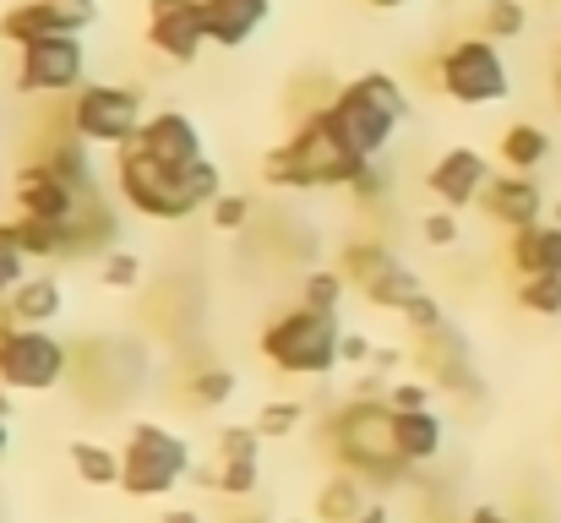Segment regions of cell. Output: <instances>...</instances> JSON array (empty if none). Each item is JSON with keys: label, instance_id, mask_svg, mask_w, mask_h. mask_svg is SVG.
I'll return each instance as SVG.
<instances>
[{"label": "cell", "instance_id": "7c38bea8", "mask_svg": "<svg viewBox=\"0 0 561 523\" xmlns=\"http://www.w3.org/2000/svg\"><path fill=\"white\" fill-rule=\"evenodd\" d=\"M148 49L170 66H196L207 49V16L202 0H148Z\"/></svg>", "mask_w": 561, "mask_h": 523}, {"label": "cell", "instance_id": "5b68a950", "mask_svg": "<svg viewBox=\"0 0 561 523\" xmlns=\"http://www.w3.org/2000/svg\"><path fill=\"white\" fill-rule=\"evenodd\" d=\"M262 360L278 371V376H295V382H322L344 365V322L333 311H311V306H289L278 311L262 333H256Z\"/></svg>", "mask_w": 561, "mask_h": 523}, {"label": "cell", "instance_id": "836d02e7", "mask_svg": "<svg viewBox=\"0 0 561 523\" xmlns=\"http://www.w3.org/2000/svg\"><path fill=\"white\" fill-rule=\"evenodd\" d=\"M518 311H529V317H540V322H557L561 317V278L557 273L518 278Z\"/></svg>", "mask_w": 561, "mask_h": 523}, {"label": "cell", "instance_id": "8fae6325", "mask_svg": "<svg viewBox=\"0 0 561 523\" xmlns=\"http://www.w3.org/2000/svg\"><path fill=\"white\" fill-rule=\"evenodd\" d=\"M16 93L27 99H71L88 82V44L82 33H55L16 49Z\"/></svg>", "mask_w": 561, "mask_h": 523}, {"label": "cell", "instance_id": "4fadbf2b", "mask_svg": "<svg viewBox=\"0 0 561 523\" xmlns=\"http://www.w3.org/2000/svg\"><path fill=\"white\" fill-rule=\"evenodd\" d=\"M99 16L93 0H11L0 11V38L5 44H38V38H55V33H88Z\"/></svg>", "mask_w": 561, "mask_h": 523}, {"label": "cell", "instance_id": "c3c4849f", "mask_svg": "<svg viewBox=\"0 0 561 523\" xmlns=\"http://www.w3.org/2000/svg\"><path fill=\"white\" fill-rule=\"evenodd\" d=\"M360 523H392V513H387V508H371V513H366Z\"/></svg>", "mask_w": 561, "mask_h": 523}, {"label": "cell", "instance_id": "277c9868", "mask_svg": "<svg viewBox=\"0 0 561 523\" xmlns=\"http://www.w3.org/2000/svg\"><path fill=\"white\" fill-rule=\"evenodd\" d=\"M322 115H328V126L339 132V143H344L355 159L376 164V159L392 148L398 126L409 121V93H403V82H398L392 71H360V77H350V82L322 104Z\"/></svg>", "mask_w": 561, "mask_h": 523}, {"label": "cell", "instance_id": "4316f807", "mask_svg": "<svg viewBox=\"0 0 561 523\" xmlns=\"http://www.w3.org/2000/svg\"><path fill=\"white\" fill-rule=\"evenodd\" d=\"M392 262H398V251L387 240H376V235H355V240L339 246V273L350 278V289H366L376 273L392 268Z\"/></svg>", "mask_w": 561, "mask_h": 523}, {"label": "cell", "instance_id": "f1b7e54d", "mask_svg": "<svg viewBox=\"0 0 561 523\" xmlns=\"http://www.w3.org/2000/svg\"><path fill=\"white\" fill-rule=\"evenodd\" d=\"M213 491L224 502H251L262 491V458H213Z\"/></svg>", "mask_w": 561, "mask_h": 523}, {"label": "cell", "instance_id": "f5cc1de1", "mask_svg": "<svg viewBox=\"0 0 561 523\" xmlns=\"http://www.w3.org/2000/svg\"><path fill=\"white\" fill-rule=\"evenodd\" d=\"M447 5H453V0H447Z\"/></svg>", "mask_w": 561, "mask_h": 523}, {"label": "cell", "instance_id": "9a60e30c", "mask_svg": "<svg viewBox=\"0 0 561 523\" xmlns=\"http://www.w3.org/2000/svg\"><path fill=\"white\" fill-rule=\"evenodd\" d=\"M409 354H414V365L425 371V382L431 387H442V393H463V398H474L480 393V376H474V354H469V339L447 322V328H436V333H425V339H409Z\"/></svg>", "mask_w": 561, "mask_h": 523}, {"label": "cell", "instance_id": "d4e9b609", "mask_svg": "<svg viewBox=\"0 0 561 523\" xmlns=\"http://www.w3.org/2000/svg\"><path fill=\"white\" fill-rule=\"evenodd\" d=\"M496 159H502V170L535 174L551 159V132L535 126V121H513V126L502 132V143H496Z\"/></svg>", "mask_w": 561, "mask_h": 523}, {"label": "cell", "instance_id": "9c48e42d", "mask_svg": "<svg viewBox=\"0 0 561 523\" xmlns=\"http://www.w3.org/2000/svg\"><path fill=\"white\" fill-rule=\"evenodd\" d=\"M66 382L77 387L88 409H121L142 382V349L126 339H77Z\"/></svg>", "mask_w": 561, "mask_h": 523}, {"label": "cell", "instance_id": "d6986e66", "mask_svg": "<svg viewBox=\"0 0 561 523\" xmlns=\"http://www.w3.org/2000/svg\"><path fill=\"white\" fill-rule=\"evenodd\" d=\"M202 16H207V44L213 49H245L267 27L273 0H202Z\"/></svg>", "mask_w": 561, "mask_h": 523}, {"label": "cell", "instance_id": "bcb514c9", "mask_svg": "<svg viewBox=\"0 0 561 523\" xmlns=\"http://www.w3.org/2000/svg\"><path fill=\"white\" fill-rule=\"evenodd\" d=\"M0 420H11V387L0 382Z\"/></svg>", "mask_w": 561, "mask_h": 523}, {"label": "cell", "instance_id": "7402d4cb", "mask_svg": "<svg viewBox=\"0 0 561 523\" xmlns=\"http://www.w3.org/2000/svg\"><path fill=\"white\" fill-rule=\"evenodd\" d=\"M507 268L518 278H540L557 273L561 278V224H529L507 235Z\"/></svg>", "mask_w": 561, "mask_h": 523}, {"label": "cell", "instance_id": "f35d334b", "mask_svg": "<svg viewBox=\"0 0 561 523\" xmlns=\"http://www.w3.org/2000/svg\"><path fill=\"white\" fill-rule=\"evenodd\" d=\"M22 278H27V257H22V246H16V235H11V218H0V306H5V295H11Z\"/></svg>", "mask_w": 561, "mask_h": 523}, {"label": "cell", "instance_id": "7bdbcfd3", "mask_svg": "<svg viewBox=\"0 0 561 523\" xmlns=\"http://www.w3.org/2000/svg\"><path fill=\"white\" fill-rule=\"evenodd\" d=\"M458 523H518V519H513L507 508H491V502H480V508H469V513H463Z\"/></svg>", "mask_w": 561, "mask_h": 523}, {"label": "cell", "instance_id": "8d00e7d4", "mask_svg": "<svg viewBox=\"0 0 561 523\" xmlns=\"http://www.w3.org/2000/svg\"><path fill=\"white\" fill-rule=\"evenodd\" d=\"M420 240L436 246V251H453V246L463 240V218H458L453 207H431V213L420 218Z\"/></svg>", "mask_w": 561, "mask_h": 523}, {"label": "cell", "instance_id": "f6af8a7d", "mask_svg": "<svg viewBox=\"0 0 561 523\" xmlns=\"http://www.w3.org/2000/svg\"><path fill=\"white\" fill-rule=\"evenodd\" d=\"M366 5H376V11H403V5H414V0H366Z\"/></svg>", "mask_w": 561, "mask_h": 523}, {"label": "cell", "instance_id": "e0dca14e", "mask_svg": "<svg viewBox=\"0 0 561 523\" xmlns=\"http://www.w3.org/2000/svg\"><path fill=\"white\" fill-rule=\"evenodd\" d=\"M131 143H137L148 159L170 164V170H191V164L207 159V154H202V126L191 121L186 110H153Z\"/></svg>", "mask_w": 561, "mask_h": 523}, {"label": "cell", "instance_id": "44dd1931", "mask_svg": "<svg viewBox=\"0 0 561 523\" xmlns=\"http://www.w3.org/2000/svg\"><path fill=\"white\" fill-rule=\"evenodd\" d=\"M392 436H398V458L409 469H431L447 447V420L436 409H409V414H392Z\"/></svg>", "mask_w": 561, "mask_h": 523}, {"label": "cell", "instance_id": "e575fe53", "mask_svg": "<svg viewBox=\"0 0 561 523\" xmlns=\"http://www.w3.org/2000/svg\"><path fill=\"white\" fill-rule=\"evenodd\" d=\"M251 218H256V202H251L245 191H224V196H213V207H207V224H213L218 235H240Z\"/></svg>", "mask_w": 561, "mask_h": 523}, {"label": "cell", "instance_id": "cb8c5ba5", "mask_svg": "<svg viewBox=\"0 0 561 523\" xmlns=\"http://www.w3.org/2000/svg\"><path fill=\"white\" fill-rule=\"evenodd\" d=\"M66 458H71L77 486H88V491H121V447H104L93 436H77L66 447Z\"/></svg>", "mask_w": 561, "mask_h": 523}, {"label": "cell", "instance_id": "681fc988", "mask_svg": "<svg viewBox=\"0 0 561 523\" xmlns=\"http://www.w3.org/2000/svg\"><path fill=\"white\" fill-rule=\"evenodd\" d=\"M551 88H557V104H561V60H557V71H551Z\"/></svg>", "mask_w": 561, "mask_h": 523}, {"label": "cell", "instance_id": "1f68e13d", "mask_svg": "<svg viewBox=\"0 0 561 523\" xmlns=\"http://www.w3.org/2000/svg\"><path fill=\"white\" fill-rule=\"evenodd\" d=\"M142 278H148V262H142V251H126V246H115V251H104V257H99V284H104V289H121V295H131Z\"/></svg>", "mask_w": 561, "mask_h": 523}, {"label": "cell", "instance_id": "74e56055", "mask_svg": "<svg viewBox=\"0 0 561 523\" xmlns=\"http://www.w3.org/2000/svg\"><path fill=\"white\" fill-rule=\"evenodd\" d=\"M403 328H409V339H425V333H436V328H447V311H442V300L425 289V295H414L409 306H403V317H398Z\"/></svg>", "mask_w": 561, "mask_h": 523}, {"label": "cell", "instance_id": "ac0fdd59", "mask_svg": "<svg viewBox=\"0 0 561 523\" xmlns=\"http://www.w3.org/2000/svg\"><path fill=\"white\" fill-rule=\"evenodd\" d=\"M480 213L496 224V229H529V224H546V191L535 174H491V185L480 191Z\"/></svg>", "mask_w": 561, "mask_h": 523}, {"label": "cell", "instance_id": "3957f363", "mask_svg": "<svg viewBox=\"0 0 561 523\" xmlns=\"http://www.w3.org/2000/svg\"><path fill=\"white\" fill-rule=\"evenodd\" d=\"M360 164L366 159H355L339 143V132L328 126L322 104H311L295 121V132L278 148L262 154V180L278 185V191H350V180L360 174Z\"/></svg>", "mask_w": 561, "mask_h": 523}, {"label": "cell", "instance_id": "7a4b0ae2", "mask_svg": "<svg viewBox=\"0 0 561 523\" xmlns=\"http://www.w3.org/2000/svg\"><path fill=\"white\" fill-rule=\"evenodd\" d=\"M322 447L333 458V469L366 480L371 491H392V486H409L414 469L398 458V436H392V409L381 398H344L328 409L322 420Z\"/></svg>", "mask_w": 561, "mask_h": 523}, {"label": "cell", "instance_id": "60d3db41", "mask_svg": "<svg viewBox=\"0 0 561 523\" xmlns=\"http://www.w3.org/2000/svg\"><path fill=\"white\" fill-rule=\"evenodd\" d=\"M387 191H392V180H387V170H381V159H376V164H360V174L350 180L355 207H381V202H387Z\"/></svg>", "mask_w": 561, "mask_h": 523}, {"label": "cell", "instance_id": "83f0119b", "mask_svg": "<svg viewBox=\"0 0 561 523\" xmlns=\"http://www.w3.org/2000/svg\"><path fill=\"white\" fill-rule=\"evenodd\" d=\"M366 295V306H376V311H392V317H403V306L414 300V295H425V284H420V273L398 257L392 268H381L371 284L360 289Z\"/></svg>", "mask_w": 561, "mask_h": 523}, {"label": "cell", "instance_id": "ee69618b", "mask_svg": "<svg viewBox=\"0 0 561 523\" xmlns=\"http://www.w3.org/2000/svg\"><path fill=\"white\" fill-rule=\"evenodd\" d=\"M159 523H202V513H196V508H164Z\"/></svg>", "mask_w": 561, "mask_h": 523}, {"label": "cell", "instance_id": "b9f144b4", "mask_svg": "<svg viewBox=\"0 0 561 523\" xmlns=\"http://www.w3.org/2000/svg\"><path fill=\"white\" fill-rule=\"evenodd\" d=\"M339 354H344V365H355V371H360V365H371V360H376L371 333H360V328H344V349H339Z\"/></svg>", "mask_w": 561, "mask_h": 523}, {"label": "cell", "instance_id": "f907efd6", "mask_svg": "<svg viewBox=\"0 0 561 523\" xmlns=\"http://www.w3.org/2000/svg\"><path fill=\"white\" fill-rule=\"evenodd\" d=\"M551 224H561V196H557V202H551Z\"/></svg>", "mask_w": 561, "mask_h": 523}, {"label": "cell", "instance_id": "484cf974", "mask_svg": "<svg viewBox=\"0 0 561 523\" xmlns=\"http://www.w3.org/2000/svg\"><path fill=\"white\" fill-rule=\"evenodd\" d=\"M234 387H240V376L229 365H191L186 382H181V398L196 414H213V409H224L234 398Z\"/></svg>", "mask_w": 561, "mask_h": 523}, {"label": "cell", "instance_id": "7dc6e473", "mask_svg": "<svg viewBox=\"0 0 561 523\" xmlns=\"http://www.w3.org/2000/svg\"><path fill=\"white\" fill-rule=\"evenodd\" d=\"M11 453V420H0V458Z\"/></svg>", "mask_w": 561, "mask_h": 523}, {"label": "cell", "instance_id": "4dcf8cb0", "mask_svg": "<svg viewBox=\"0 0 561 523\" xmlns=\"http://www.w3.org/2000/svg\"><path fill=\"white\" fill-rule=\"evenodd\" d=\"M480 33H485L491 44L524 38V33H529V5H524V0H485V5H480Z\"/></svg>", "mask_w": 561, "mask_h": 523}, {"label": "cell", "instance_id": "d6a6232c", "mask_svg": "<svg viewBox=\"0 0 561 523\" xmlns=\"http://www.w3.org/2000/svg\"><path fill=\"white\" fill-rule=\"evenodd\" d=\"M251 425L262 431V442H284V436H295V431L306 425V403H300V398H267Z\"/></svg>", "mask_w": 561, "mask_h": 523}, {"label": "cell", "instance_id": "52a82bcc", "mask_svg": "<svg viewBox=\"0 0 561 523\" xmlns=\"http://www.w3.org/2000/svg\"><path fill=\"white\" fill-rule=\"evenodd\" d=\"M436 93L463 110H491V104L513 99V71H507L502 44H491L485 33H458L436 55Z\"/></svg>", "mask_w": 561, "mask_h": 523}, {"label": "cell", "instance_id": "8992f818", "mask_svg": "<svg viewBox=\"0 0 561 523\" xmlns=\"http://www.w3.org/2000/svg\"><path fill=\"white\" fill-rule=\"evenodd\" d=\"M196 469L191 436L164 425V420H137L121 442V491L131 502H164L170 491H181Z\"/></svg>", "mask_w": 561, "mask_h": 523}, {"label": "cell", "instance_id": "2e32d148", "mask_svg": "<svg viewBox=\"0 0 561 523\" xmlns=\"http://www.w3.org/2000/svg\"><path fill=\"white\" fill-rule=\"evenodd\" d=\"M491 159L480 154V148H447L431 170H425V191L436 196V207H453V213H463V207H480V191L491 185Z\"/></svg>", "mask_w": 561, "mask_h": 523}, {"label": "cell", "instance_id": "f546056e", "mask_svg": "<svg viewBox=\"0 0 561 523\" xmlns=\"http://www.w3.org/2000/svg\"><path fill=\"white\" fill-rule=\"evenodd\" d=\"M344 295H350V278L339 273V268H306L300 273V306H311V311H344Z\"/></svg>", "mask_w": 561, "mask_h": 523}, {"label": "cell", "instance_id": "ba28073f", "mask_svg": "<svg viewBox=\"0 0 561 523\" xmlns=\"http://www.w3.org/2000/svg\"><path fill=\"white\" fill-rule=\"evenodd\" d=\"M148 121V93L131 88V82H82L71 99H66V132L77 143H88L93 154L110 148L121 154Z\"/></svg>", "mask_w": 561, "mask_h": 523}, {"label": "cell", "instance_id": "ffe728a7", "mask_svg": "<svg viewBox=\"0 0 561 523\" xmlns=\"http://www.w3.org/2000/svg\"><path fill=\"white\" fill-rule=\"evenodd\" d=\"M60 311H66V284L55 273H27L0 306V317L16 328H55Z\"/></svg>", "mask_w": 561, "mask_h": 523}, {"label": "cell", "instance_id": "6da1fadb", "mask_svg": "<svg viewBox=\"0 0 561 523\" xmlns=\"http://www.w3.org/2000/svg\"><path fill=\"white\" fill-rule=\"evenodd\" d=\"M110 185H115L121 207H131L142 218H159V224H181L191 213H207L213 196H224V170L213 159H202L191 170H170V164L148 159L137 143H126L115 154Z\"/></svg>", "mask_w": 561, "mask_h": 523}, {"label": "cell", "instance_id": "ab89813d", "mask_svg": "<svg viewBox=\"0 0 561 523\" xmlns=\"http://www.w3.org/2000/svg\"><path fill=\"white\" fill-rule=\"evenodd\" d=\"M213 458H262V431L256 425H224L213 436Z\"/></svg>", "mask_w": 561, "mask_h": 523}, {"label": "cell", "instance_id": "603a6c76", "mask_svg": "<svg viewBox=\"0 0 561 523\" xmlns=\"http://www.w3.org/2000/svg\"><path fill=\"white\" fill-rule=\"evenodd\" d=\"M366 513H371V486L344 469H333L311 497V523H360Z\"/></svg>", "mask_w": 561, "mask_h": 523}, {"label": "cell", "instance_id": "816d5d0a", "mask_svg": "<svg viewBox=\"0 0 561 523\" xmlns=\"http://www.w3.org/2000/svg\"><path fill=\"white\" fill-rule=\"evenodd\" d=\"M284 523H311V519H284Z\"/></svg>", "mask_w": 561, "mask_h": 523}, {"label": "cell", "instance_id": "5bb4252c", "mask_svg": "<svg viewBox=\"0 0 561 523\" xmlns=\"http://www.w3.org/2000/svg\"><path fill=\"white\" fill-rule=\"evenodd\" d=\"M99 196H104V191H99ZM11 202H16L22 218H38V224H71L93 196H82L77 185H66L49 164L27 159V164L16 170V180H11Z\"/></svg>", "mask_w": 561, "mask_h": 523}, {"label": "cell", "instance_id": "30bf717a", "mask_svg": "<svg viewBox=\"0 0 561 523\" xmlns=\"http://www.w3.org/2000/svg\"><path fill=\"white\" fill-rule=\"evenodd\" d=\"M71 376V344L55 328H16L0 317V382L11 393H55Z\"/></svg>", "mask_w": 561, "mask_h": 523}, {"label": "cell", "instance_id": "d590c367", "mask_svg": "<svg viewBox=\"0 0 561 523\" xmlns=\"http://www.w3.org/2000/svg\"><path fill=\"white\" fill-rule=\"evenodd\" d=\"M431 382L425 376H392L387 382V393H381V403L392 409V414H409V409H431Z\"/></svg>", "mask_w": 561, "mask_h": 523}]
</instances>
